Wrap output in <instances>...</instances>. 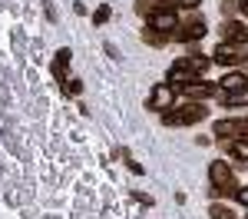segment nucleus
<instances>
[{"mask_svg":"<svg viewBox=\"0 0 248 219\" xmlns=\"http://www.w3.org/2000/svg\"><path fill=\"white\" fill-rule=\"evenodd\" d=\"M209 183H212V196H238V189H242L232 166L222 163V159L209 163Z\"/></svg>","mask_w":248,"mask_h":219,"instance_id":"obj_1","label":"nucleus"},{"mask_svg":"<svg viewBox=\"0 0 248 219\" xmlns=\"http://www.w3.org/2000/svg\"><path fill=\"white\" fill-rule=\"evenodd\" d=\"M205 117H209V110H205L199 100H189V103L179 106V110H166V113H162V123H166V126H195V123H202Z\"/></svg>","mask_w":248,"mask_h":219,"instance_id":"obj_2","label":"nucleus"},{"mask_svg":"<svg viewBox=\"0 0 248 219\" xmlns=\"http://www.w3.org/2000/svg\"><path fill=\"white\" fill-rule=\"evenodd\" d=\"M218 43H235V47H245L248 43V27L242 20H222V27H218Z\"/></svg>","mask_w":248,"mask_h":219,"instance_id":"obj_3","label":"nucleus"},{"mask_svg":"<svg viewBox=\"0 0 248 219\" xmlns=\"http://www.w3.org/2000/svg\"><path fill=\"white\" fill-rule=\"evenodd\" d=\"M212 133H215V136L218 139H245L248 143V119L242 117V119H218V123H215V126H212Z\"/></svg>","mask_w":248,"mask_h":219,"instance_id":"obj_4","label":"nucleus"},{"mask_svg":"<svg viewBox=\"0 0 248 219\" xmlns=\"http://www.w3.org/2000/svg\"><path fill=\"white\" fill-rule=\"evenodd\" d=\"M205 34H209V30H205V20L202 17H189V20H182V23L175 27L172 40H179V43H195V40H202Z\"/></svg>","mask_w":248,"mask_h":219,"instance_id":"obj_5","label":"nucleus"},{"mask_svg":"<svg viewBox=\"0 0 248 219\" xmlns=\"http://www.w3.org/2000/svg\"><path fill=\"white\" fill-rule=\"evenodd\" d=\"M195 77H199V73L192 70L189 57H179V60H175V63H172V67H169V80H166V83H169L172 90H175V86L182 90V86H186V83H192V80H195Z\"/></svg>","mask_w":248,"mask_h":219,"instance_id":"obj_6","label":"nucleus"},{"mask_svg":"<svg viewBox=\"0 0 248 219\" xmlns=\"http://www.w3.org/2000/svg\"><path fill=\"white\" fill-rule=\"evenodd\" d=\"M172 103H175V90H172L169 83H155L149 100H146V106H149V110H159V113L172 110Z\"/></svg>","mask_w":248,"mask_h":219,"instance_id":"obj_7","label":"nucleus"},{"mask_svg":"<svg viewBox=\"0 0 248 219\" xmlns=\"http://www.w3.org/2000/svg\"><path fill=\"white\" fill-rule=\"evenodd\" d=\"M212 60L218 63V67H238V63H245V50L242 47H235V43H218L215 47V53H212Z\"/></svg>","mask_w":248,"mask_h":219,"instance_id":"obj_8","label":"nucleus"},{"mask_svg":"<svg viewBox=\"0 0 248 219\" xmlns=\"http://www.w3.org/2000/svg\"><path fill=\"white\" fill-rule=\"evenodd\" d=\"M179 27V17H175V7H166V10H155L149 14V30H159V34H175Z\"/></svg>","mask_w":248,"mask_h":219,"instance_id":"obj_9","label":"nucleus"},{"mask_svg":"<svg viewBox=\"0 0 248 219\" xmlns=\"http://www.w3.org/2000/svg\"><path fill=\"white\" fill-rule=\"evenodd\" d=\"M182 93L189 100H209V97H222V90H218V83H205V80H192V83H186L182 86Z\"/></svg>","mask_w":248,"mask_h":219,"instance_id":"obj_10","label":"nucleus"},{"mask_svg":"<svg viewBox=\"0 0 248 219\" xmlns=\"http://www.w3.org/2000/svg\"><path fill=\"white\" fill-rule=\"evenodd\" d=\"M70 60H73V53H70L66 47H63V50H57V57H53V67H50V70H53V80H60V83L66 80V73H70Z\"/></svg>","mask_w":248,"mask_h":219,"instance_id":"obj_11","label":"nucleus"},{"mask_svg":"<svg viewBox=\"0 0 248 219\" xmlns=\"http://www.w3.org/2000/svg\"><path fill=\"white\" fill-rule=\"evenodd\" d=\"M245 86H248V73H229V77L218 80L222 93H235V90H245Z\"/></svg>","mask_w":248,"mask_h":219,"instance_id":"obj_12","label":"nucleus"},{"mask_svg":"<svg viewBox=\"0 0 248 219\" xmlns=\"http://www.w3.org/2000/svg\"><path fill=\"white\" fill-rule=\"evenodd\" d=\"M222 103H225V106H245L248 103V86L245 90H235V93H222Z\"/></svg>","mask_w":248,"mask_h":219,"instance_id":"obj_13","label":"nucleus"},{"mask_svg":"<svg viewBox=\"0 0 248 219\" xmlns=\"http://www.w3.org/2000/svg\"><path fill=\"white\" fill-rule=\"evenodd\" d=\"M186 57H189V63H192V70H195V73H205V70H209V63H212L205 53H186Z\"/></svg>","mask_w":248,"mask_h":219,"instance_id":"obj_14","label":"nucleus"},{"mask_svg":"<svg viewBox=\"0 0 248 219\" xmlns=\"http://www.w3.org/2000/svg\"><path fill=\"white\" fill-rule=\"evenodd\" d=\"M142 40H146L149 47H162V43H169V34H159V30H142Z\"/></svg>","mask_w":248,"mask_h":219,"instance_id":"obj_15","label":"nucleus"},{"mask_svg":"<svg viewBox=\"0 0 248 219\" xmlns=\"http://www.w3.org/2000/svg\"><path fill=\"white\" fill-rule=\"evenodd\" d=\"M229 150H232V156H235V159H248V143H245V139H232Z\"/></svg>","mask_w":248,"mask_h":219,"instance_id":"obj_16","label":"nucleus"},{"mask_svg":"<svg viewBox=\"0 0 248 219\" xmlns=\"http://www.w3.org/2000/svg\"><path fill=\"white\" fill-rule=\"evenodd\" d=\"M209 216H212V219H235V213H232L229 206H222V202H215V206L209 209Z\"/></svg>","mask_w":248,"mask_h":219,"instance_id":"obj_17","label":"nucleus"},{"mask_svg":"<svg viewBox=\"0 0 248 219\" xmlns=\"http://www.w3.org/2000/svg\"><path fill=\"white\" fill-rule=\"evenodd\" d=\"M63 93H70V97H79V93H83V83H79V80H63Z\"/></svg>","mask_w":248,"mask_h":219,"instance_id":"obj_18","label":"nucleus"},{"mask_svg":"<svg viewBox=\"0 0 248 219\" xmlns=\"http://www.w3.org/2000/svg\"><path fill=\"white\" fill-rule=\"evenodd\" d=\"M109 14H113L109 7H99V10H96V14H93V23H96V27H103V23L109 20Z\"/></svg>","mask_w":248,"mask_h":219,"instance_id":"obj_19","label":"nucleus"},{"mask_svg":"<svg viewBox=\"0 0 248 219\" xmlns=\"http://www.w3.org/2000/svg\"><path fill=\"white\" fill-rule=\"evenodd\" d=\"M222 14H225V17H235V14H238V0H225V3H222Z\"/></svg>","mask_w":248,"mask_h":219,"instance_id":"obj_20","label":"nucleus"},{"mask_svg":"<svg viewBox=\"0 0 248 219\" xmlns=\"http://www.w3.org/2000/svg\"><path fill=\"white\" fill-rule=\"evenodd\" d=\"M202 0H172V7H182V10H195Z\"/></svg>","mask_w":248,"mask_h":219,"instance_id":"obj_21","label":"nucleus"},{"mask_svg":"<svg viewBox=\"0 0 248 219\" xmlns=\"http://www.w3.org/2000/svg\"><path fill=\"white\" fill-rule=\"evenodd\" d=\"M235 199H238L242 206H248V186H242V189H238V196H235Z\"/></svg>","mask_w":248,"mask_h":219,"instance_id":"obj_22","label":"nucleus"},{"mask_svg":"<svg viewBox=\"0 0 248 219\" xmlns=\"http://www.w3.org/2000/svg\"><path fill=\"white\" fill-rule=\"evenodd\" d=\"M238 14H245V17H248V0H238Z\"/></svg>","mask_w":248,"mask_h":219,"instance_id":"obj_23","label":"nucleus"},{"mask_svg":"<svg viewBox=\"0 0 248 219\" xmlns=\"http://www.w3.org/2000/svg\"><path fill=\"white\" fill-rule=\"evenodd\" d=\"M245 70H248V60H245Z\"/></svg>","mask_w":248,"mask_h":219,"instance_id":"obj_24","label":"nucleus"}]
</instances>
